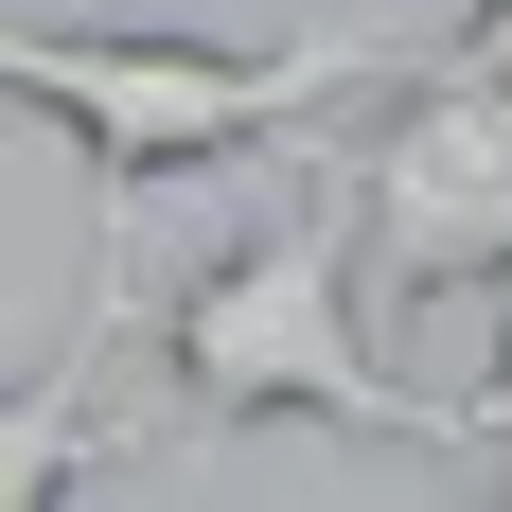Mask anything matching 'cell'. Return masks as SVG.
Returning <instances> with one entry per match:
<instances>
[{"label":"cell","mask_w":512,"mask_h":512,"mask_svg":"<svg viewBox=\"0 0 512 512\" xmlns=\"http://www.w3.org/2000/svg\"><path fill=\"white\" fill-rule=\"evenodd\" d=\"M354 177H301V195L265 212L248 248H212L159 318V354H177V424H354V442H477V407L407 389V371H371V318H354Z\"/></svg>","instance_id":"cell-1"},{"label":"cell","mask_w":512,"mask_h":512,"mask_svg":"<svg viewBox=\"0 0 512 512\" xmlns=\"http://www.w3.org/2000/svg\"><path fill=\"white\" fill-rule=\"evenodd\" d=\"M371 71H424V53H389V36H159V18H36L0 53V89L36 106L106 195L265 159V142H301L336 89H371Z\"/></svg>","instance_id":"cell-2"},{"label":"cell","mask_w":512,"mask_h":512,"mask_svg":"<svg viewBox=\"0 0 512 512\" xmlns=\"http://www.w3.org/2000/svg\"><path fill=\"white\" fill-rule=\"evenodd\" d=\"M354 230H371V283H389V301H477V283H512V89L495 71H442V53L407 71V106H389L371 159H354Z\"/></svg>","instance_id":"cell-3"},{"label":"cell","mask_w":512,"mask_h":512,"mask_svg":"<svg viewBox=\"0 0 512 512\" xmlns=\"http://www.w3.org/2000/svg\"><path fill=\"white\" fill-rule=\"evenodd\" d=\"M124 212H142V195H106L89 301H71L53 371L18 389V424H0V512H71V477H89V424H106V336H124Z\"/></svg>","instance_id":"cell-4"},{"label":"cell","mask_w":512,"mask_h":512,"mask_svg":"<svg viewBox=\"0 0 512 512\" xmlns=\"http://www.w3.org/2000/svg\"><path fill=\"white\" fill-rule=\"evenodd\" d=\"M442 71H495V89H512V0H460V36H442Z\"/></svg>","instance_id":"cell-5"},{"label":"cell","mask_w":512,"mask_h":512,"mask_svg":"<svg viewBox=\"0 0 512 512\" xmlns=\"http://www.w3.org/2000/svg\"><path fill=\"white\" fill-rule=\"evenodd\" d=\"M477 424H512V336H495V371H477Z\"/></svg>","instance_id":"cell-6"},{"label":"cell","mask_w":512,"mask_h":512,"mask_svg":"<svg viewBox=\"0 0 512 512\" xmlns=\"http://www.w3.org/2000/svg\"><path fill=\"white\" fill-rule=\"evenodd\" d=\"M495 512H512V477H495Z\"/></svg>","instance_id":"cell-7"}]
</instances>
